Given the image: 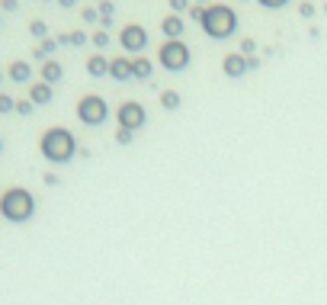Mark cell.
I'll list each match as a JSON object with an SVG mask.
<instances>
[{"instance_id": "cell-1", "label": "cell", "mask_w": 327, "mask_h": 305, "mask_svg": "<svg viewBox=\"0 0 327 305\" xmlns=\"http://www.w3.org/2000/svg\"><path fill=\"white\" fill-rule=\"evenodd\" d=\"M39 151L45 154V161H52V164H68L71 157H74V151H77V141H74V135H71L68 129L55 126V129H48L42 135Z\"/></svg>"}, {"instance_id": "cell-2", "label": "cell", "mask_w": 327, "mask_h": 305, "mask_svg": "<svg viewBox=\"0 0 327 305\" xmlns=\"http://www.w3.org/2000/svg\"><path fill=\"white\" fill-rule=\"evenodd\" d=\"M35 212V199L26 187H10L4 196H0V218H7V222H29Z\"/></svg>"}, {"instance_id": "cell-3", "label": "cell", "mask_w": 327, "mask_h": 305, "mask_svg": "<svg viewBox=\"0 0 327 305\" xmlns=\"http://www.w3.org/2000/svg\"><path fill=\"white\" fill-rule=\"evenodd\" d=\"M199 26L205 29V35H212V39H228V35L237 29V13L225 4H212V7H205Z\"/></svg>"}, {"instance_id": "cell-4", "label": "cell", "mask_w": 327, "mask_h": 305, "mask_svg": "<svg viewBox=\"0 0 327 305\" xmlns=\"http://www.w3.org/2000/svg\"><path fill=\"white\" fill-rule=\"evenodd\" d=\"M109 116V106L103 96H96V93H87V96H80V103H77V119L83 122V126H103Z\"/></svg>"}, {"instance_id": "cell-5", "label": "cell", "mask_w": 327, "mask_h": 305, "mask_svg": "<svg viewBox=\"0 0 327 305\" xmlns=\"http://www.w3.org/2000/svg\"><path fill=\"white\" fill-rule=\"evenodd\" d=\"M157 58H161V65L167 71H183L189 65V48H186V42H180V39H167L161 45V52H157Z\"/></svg>"}, {"instance_id": "cell-6", "label": "cell", "mask_w": 327, "mask_h": 305, "mask_svg": "<svg viewBox=\"0 0 327 305\" xmlns=\"http://www.w3.org/2000/svg\"><path fill=\"white\" fill-rule=\"evenodd\" d=\"M116 116H119V126L128 129V132H135V129H141V126H144V109H141V103H135V100L122 103Z\"/></svg>"}, {"instance_id": "cell-7", "label": "cell", "mask_w": 327, "mask_h": 305, "mask_svg": "<svg viewBox=\"0 0 327 305\" xmlns=\"http://www.w3.org/2000/svg\"><path fill=\"white\" fill-rule=\"evenodd\" d=\"M119 42H122L125 52H141L144 45H148V32H144L138 23H132V26L122 29V35H119Z\"/></svg>"}, {"instance_id": "cell-8", "label": "cell", "mask_w": 327, "mask_h": 305, "mask_svg": "<svg viewBox=\"0 0 327 305\" xmlns=\"http://www.w3.org/2000/svg\"><path fill=\"white\" fill-rule=\"evenodd\" d=\"M222 68H225V74H228V77H241V74H247V71H250V58H244L241 52L225 55Z\"/></svg>"}, {"instance_id": "cell-9", "label": "cell", "mask_w": 327, "mask_h": 305, "mask_svg": "<svg viewBox=\"0 0 327 305\" xmlns=\"http://www.w3.org/2000/svg\"><path fill=\"white\" fill-rule=\"evenodd\" d=\"M109 74L116 80H128L132 77V58H113L109 61Z\"/></svg>"}, {"instance_id": "cell-10", "label": "cell", "mask_w": 327, "mask_h": 305, "mask_svg": "<svg viewBox=\"0 0 327 305\" xmlns=\"http://www.w3.org/2000/svg\"><path fill=\"white\" fill-rule=\"evenodd\" d=\"M29 100L35 103V106H42V103H52V84H32L29 87Z\"/></svg>"}, {"instance_id": "cell-11", "label": "cell", "mask_w": 327, "mask_h": 305, "mask_svg": "<svg viewBox=\"0 0 327 305\" xmlns=\"http://www.w3.org/2000/svg\"><path fill=\"white\" fill-rule=\"evenodd\" d=\"M61 74H64V68L58 65L55 58H45V65H42V80H45V84H58V80H61Z\"/></svg>"}, {"instance_id": "cell-12", "label": "cell", "mask_w": 327, "mask_h": 305, "mask_svg": "<svg viewBox=\"0 0 327 305\" xmlns=\"http://www.w3.org/2000/svg\"><path fill=\"white\" fill-rule=\"evenodd\" d=\"M87 74H90V77H103V74H109V58H103V55L87 58Z\"/></svg>"}, {"instance_id": "cell-13", "label": "cell", "mask_w": 327, "mask_h": 305, "mask_svg": "<svg viewBox=\"0 0 327 305\" xmlns=\"http://www.w3.org/2000/svg\"><path fill=\"white\" fill-rule=\"evenodd\" d=\"M32 77V68H29V61H13L10 65V80H16V84H26Z\"/></svg>"}, {"instance_id": "cell-14", "label": "cell", "mask_w": 327, "mask_h": 305, "mask_svg": "<svg viewBox=\"0 0 327 305\" xmlns=\"http://www.w3.org/2000/svg\"><path fill=\"white\" fill-rule=\"evenodd\" d=\"M161 29H164L167 39H180V35H183V19L173 13V16H167V19L161 23Z\"/></svg>"}, {"instance_id": "cell-15", "label": "cell", "mask_w": 327, "mask_h": 305, "mask_svg": "<svg viewBox=\"0 0 327 305\" xmlns=\"http://www.w3.org/2000/svg\"><path fill=\"white\" fill-rule=\"evenodd\" d=\"M151 71L154 68H151L148 58H132V77H141L144 80V77H151Z\"/></svg>"}, {"instance_id": "cell-16", "label": "cell", "mask_w": 327, "mask_h": 305, "mask_svg": "<svg viewBox=\"0 0 327 305\" xmlns=\"http://www.w3.org/2000/svg\"><path fill=\"white\" fill-rule=\"evenodd\" d=\"M161 106H164V109H177V106H180V93H177V90H164V93H161Z\"/></svg>"}, {"instance_id": "cell-17", "label": "cell", "mask_w": 327, "mask_h": 305, "mask_svg": "<svg viewBox=\"0 0 327 305\" xmlns=\"http://www.w3.org/2000/svg\"><path fill=\"white\" fill-rule=\"evenodd\" d=\"M55 48H58V42H55V39H45L39 48H35V58H45V55H52Z\"/></svg>"}, {"instance_id": "cell-18", "label": "cell", "mask_w": 327, "mask_h": 305, "mask_svg": "<svg viewBox=\"0 0 327 305\" xmlns=\"http://www.w3.org/2000/svg\"><path fill=\"white\" fill-rule=\"evenodd\" d=\"M13 109H16V100L7 96V93H0V113H13Z\"/></svg>"}, {"instance_id": "cell-19", "label": "cell", "mask_w": 327, "mask_h": 305, "mask_svg": "<svg viewBox=\"0 0 327 305\" xmlns=\"http://www.w3.org/2000/svg\"><path fill=\"white\" fill-rule=\"evenodd\" d=\"M29 32H32V35H39V39H42V35L48 32V26H45L42 19H32V23H29Z\"/></svg>"}, {"instance_id": "cell-20", "label": "cell", "mask_w": 327, "mask_h": 305, "mask_svg": "<svg viewBox=\"0 0 327 305\" xmlns=\"http://www.w3.org/2000/svg\"><path fill=\"white\" fill-rule=\"evenodd\" d=\"M32 106H35L32 100H16V113H19V116H29V113H32Z\"/></svg>"}, {"instance_id": "cell-21", "label": "cell", "mask_w": 327, "mask_h": 305, "mask_svg": "<svg viewBox=\"0 0 327 305\" xmlns=\"http://www.w3.org/2000/svg\"><path fill=\"white\" fill-rule=\"evenodd\" d=\"M253 52H257V45H253V39H244V42H241V55H244V58H250Z\"/></svg>"}, {"instance_id": "cell-22", "label": "cell", "mask_w": 327, "mask_h": 305, "mask_svg": "<svg viewBox=\"0 0 327 305\" xmlns=\"http://www.w3.org/2000/svg\"><path fill=\"white\" fill-rule=\"evenodd\" d=\"M116 141H119V145H128V141H132V132L119 126V132H116Z\"/></svg>"}, {"instance_id": "cell-23", "label": "cell", "mask_w": 327, "mask_h": 305, "mask_svg": "<svg viewBox=\"0 0 327 305\" xmlns=\"http://www.w3.org/2000/svg\"><path fill=\"white\" fill-rule=\"evenodd\" d=\"M93 45H96V48H106V45H109V35H106V32H93Z\"/></svg>"}, {"instance_id": "cell-24", "label": "cell", "mask_w": 327, "mask_h": 305, "mask_svg": "<svg viewBox=\"0 0 327 305\" xmlns=\"http://www.w3.org/2000/svg\"><path fill=\"white\" fill-rule=\"evenodd\" d=\"M100 13H103V23H109V16H113V4H109V0L100 4Z\"/></svg>"}, {"instance_id": "cell-25", "label": "cell", "mask_w": 327, "mask_h": 305, "mask_svg": "<svg viewBox=\"0 0 327 305\" xmlns=\"http://www.w3.org/2000/svg\"><path fill=\"white\" fill-rule=\"evenodd\" d=\"M173 13H183V10H189V0H170Z\"/></svg>"}, {"instance_id": "cell-26", "label": "cell", "mask_w": 327, "mask_h": 305, "mask_svg": "<svg viewBox=\"0 0 327 305\" xmlns=\"http://www.w3.org/2000/svg\"><path fill=\"white\" fill-rule=\"evenodd\" d=\"M202 13H205L202 7H189V16H192V19H199V23H202Z\"/></svg>"}, {"instance_id": "cell-27", "label": "cell", "mask_w": 327, "mask_h": 305, "mask_svg": "<svg viewBox=\"0 0 327 305\" xmlns=\"http://www.w3.org/2000/svg\"><path fill=\"white\" fill-rule=\"evenodd\" d=\"M96 16H100V13H96V10H90V7L83 10V19H87V23H96Z\"/></svg>"}, {"instance_id": "cell-28", "label": "cell", "mask_w": 327, "mask_h": 305, "mask_svg": "<svg viewBox=\"0 0 327 305\" xmlns=\"http://www.w3.org/2000/svg\"><path fill=\"white\" fill-rule=\"evenodd\" d=\"M263 7H282V4H289V0H260Z\"/></svg>"}, {"instance_id": "cell-29", "label": "cell", "mask_w": 327, "mask_h": 305, "mask_svg": "<svg viewBox=\"0 0 327 305\" xmlns=\"http://www.w3.org/2000/svg\"><path fill=\"white\" fill-rule=\"evenodd\" d=\"M58 4H61V7H74V0H58Z\"/></svg>"}, {"instance_id": "cell-30", "label": "cell", "mask_w": 327, "mask_h": 305, "mask_svg": "<svg viewBox=\"0 0 327 305\" xmlns=\"http://www.w3.org/2000/svg\"><path fill=\"white\" fill-rule=\"evenodd\" d=\"M0 151H4V141H0Z\"/></svg>"}, {"instance_id": "cell-31", "label": "cell", "mask_w": 327, "mask_h": 305, "mask_svg": "<svg viewBox=\"0 0 327 305\" xmlns=\"http://www.w3.org/2000/svg\"><path fill=\"white\" fill-rule=\"evenodd\" d=\"M199 4H205V0H199Z\"/></svg>"}]
</instances>
